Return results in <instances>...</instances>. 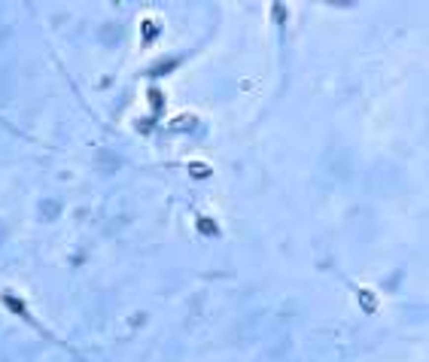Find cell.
<instances>
[{
	"label": "cell",
	"instance_id": "cell-1",
	"mask_svg": "<svg viewBox=\"0 0 429 362\" xmlns=\"http://www.w3.org/2000/svg\"><path fill=\"white\" fill-rule=\"evenodd\" d=\"M198 225H201V231H207V234H216V225H213L210 219H201Z\"/></svg>",
	"mask_w": 429,
	"mask_h": 362
}]
</instances>
